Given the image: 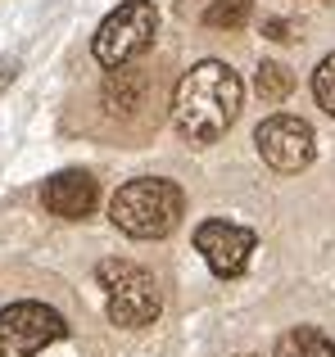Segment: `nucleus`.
Masks as SVG:
<instances>
[{"label":"nucleus","instance_id":"obj_1","mask_svg":"<svg viewBox=\"0 0 335 357\" xmlns=\"http://www.w3.org/2000/svg\"><path fill=\"white\" fill-rule=\"evenodd\" d=\"M245 86L240 77L218 59H204L177 82L172 91V122L191 145H213L222 131L236 122Z\"/></svg>","mask_w":335,"mask_h":357},{"label":"nucleus","instance_id":"obj_2","mask_svg":"<svg viewBox=\"0 0 335 357\" xmlns=\"http://www.w3.org/2000/svg\"><path fill=\"white\" fill-rule=\"evenodd\" d=\"M186 213V195L181 185L163 181V176H136L109 204V218L118 231H127L132 240H159L168 231H177Z\"/></svg>","mask_w":335,"mask_h":357},{"label":"nucleus","instance_id":"obj_3","mask_svg":"<svg viewBox=\"0 0 335 357\" xmlns=\"http://www.w3.org/2000/svg\"><path fill=\"white\" fill-rule=\"evenodd\" d=\"M100 285L109 289V321L123 326V331H141L159 317L163 298H159V285L145 267L136 262H123V258H109L96 267Z\"/></svg>","mask_w":335,"mask_h":357},{"label":"nucleus","instance_id":"obj_4","mask_svg":"<svg viewBox=\"0 0 335 357\" xmlns=\"http://www.w3.org/2000/svg\"><path fill=\"white\" fill-rule=\"evenodd\" d=\"M154 27H159V14H154L150 0H127V5H118L114 14L100 23L91 50H96V59L105 63V68H127L136 54L150 50Z\"/></svg>","mask_w":335,"mask_h":357},{"label":"nucleus","instance_id":"obj_5","mask_svg":"<svg viewBox=\"0 0 335 357\" xmlns=\"http://www.w3.org/2000/svg\"><path fill=\"white\" fill-rule=\"evenodd\" d=\"M68 321L45 303H9L0 307V357H36L45 344L64 340Z\"/></svg>","mask_w":335,"mask_h":357},{"label":"nucleus","instance_id":"obj_6","mask_svg":"<svg viewBox=\"0 0 335 357\" xmlns=\"http://www.w3.org/2000/svg\"><path fill=\"white\" fill-rule=\"evenodd\" d=\"M254 145L276 172H304V167L313 163V154H318L313 127L304 118H295V114H272L267 122H258Z\"/></svg>","mask_w":335,"mask_h":357},{"label":"nucleus","instance_id":"obj_7","mask_svg":"<svg viewBox=\"0 0 335 357\" xmlns=\"http://www.w3.org/2000/svg\"><path fill=\"white\" fill-rule=\"evenodd\" d=\"M195 249L204 253L218 276H240L249 267V253H254V231L236 227V222H204L195 231Z\"/></svg>","mask_w":335,"mask_h":357},{"label":"nucleus","instance_id":"obj_8","mask_svg":"<svg viewBox=\"0 0 335 357\" xmlns=\"http://www.w3.org/2000/svg\"><path fill=\"white\" fill-rule=\"evenodd\" d=\"M41 199H45V208H50L54 218L82 222L91 208H96L100 190H96V181H91V172H59V176H50V181H45Z\"/></svg>","mask_w":335,"mask_h":357},{"label":"nucleus","instance_id":"obj_9","mask_svg":"<svg viewBox=\"0 0 335 357\" xmlns=\"http://www.w3.org/2000/svg\"><path fill=\"white\" fill-rule=\"evenodd\" d=\"M141 96H145V73H136V68H114L109 73L105 100H109L114 114H132V109L141 105Z\"/></svg>","mask_w":335,"mask_h":357},{"label":"nucleus","instance_id":"obj_10","mask_svg":"<svg viewBox=\"0 0 335 357\" xmlns=\"http://www.w3.org/2000/svg\"><path fill=\"white\" fill-rule=\"evenodd\" d=\"M272 357H335V344L322 331H313V326H299V331L276 340Z\"/></svg>","mask_w":335,"mask_h":357},{"label":"nucleus","instance_id":"obj_11","mask_svg":"<svg viewBox=\"0 0 335 357\" xmlns=\"http://www.w3.org/2000/svg\"><path fill=\"white\" fill-rule=\"evenodd\" d=\"M254 91H258V100H263V105H281V100L295 91L290 68H285V63H276V59H263V63H258V73H254Z\"/></svg>","mask_w":335,"mask_h":357},{"label":"nucleus","instance_id":"obj_12","mask_svg":"<svg viewBox=\"0 0 335 357\" xmlns=\"http://www.w3.org/2000/svg\"><path fill=\"white\" fill-rule=\"evenodd\" d=\"M249 14H254L249 0H213V5L204 9V23L218 27V32H236V27L249 23Z\"/></svg>","mask_w":335,"mask_h":357},{"label":"nucleus","instance_id":"obj_13","mask_svg":"<svg viewBox=\"0 0 335 357\" xmlns=\"http://www.w3.org/2000/svg\"><path fill=\"white\" fill-rule=\"evenodd\" d=\"M313 96H318V105L335 118V54L318 63V73H313Z\"/></svg>","mask_w":335,"mask_h":357},{"label":"nucleus","instance_id":"obj_14","mask_svg":"<svg viewBox=\"0 0 335 357\" xmlns=\"http://www.w3.org/2000/svg\"><path fill=\"white\" fill-rule=\"evenodd\" d=\"M263 36H267V41H295V27L285 23V18H267V23H263Z\"/></svg>","mask_w":335,"mask_h":357},{"label":"nucleus","instance_id":"obj_15","mask_svg":"<svg viewBox=\"0 0 335 357\" xmlns=\"http://www.w3.org/2000/svg\"><path fill=\"white\" fill-rule=\"evenodd\" d=\"M14 73H18V59H5V63H0V91L14 82Z\"/></svg>","mask_w":335,"mask_h":357}]
</instances>
